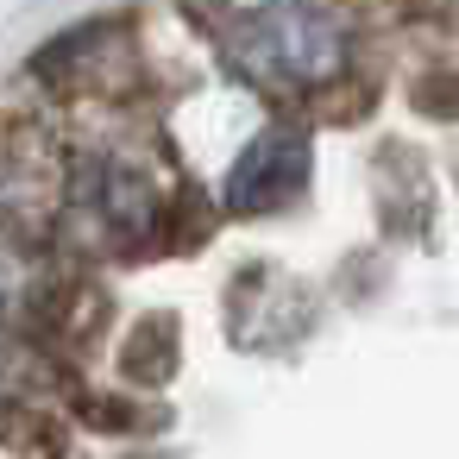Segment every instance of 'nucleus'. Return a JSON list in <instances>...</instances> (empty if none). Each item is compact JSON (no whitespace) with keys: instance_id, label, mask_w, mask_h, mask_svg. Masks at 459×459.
I'll list each match as a JSON object with an SVG mask.
<instances>
[{"instance_id":"2","label":"nucleus","mask_w":459,"mask_h":459,"mask_svg":"<svg viewBox=\"0 0 459 459\" xmlns=\"http://www.w3.org/2000/svg\"><path fill=\"white\" fill-rule=\"evenodd\" d=\"M51 208L82 252H139L164 227L170 183L152 164V152L126 139H89L64 158Z\"/></svg>"},{"instance_id":"3","label":"nucleus","mask_w":459,"mask_h":459,"mask_svg":"<svg viewBox=\"0 0 459 459\" xmlns=\"http://www.w3.org/2000/svg\"><path fill=\"white\" fill-rule=\"evenodd\" d=\"M308 170H315V145H308V133L290 126V120H277V126L252 133L246 152L227 164L221 202H227V214H246V221L283 214L290 202H302Z\"/></svg>"},{"instance_id":"4","label":"nucleus","mask_w":459,"mask_h":459,"mask_svg":"<svg viewBox=\"0 0 459 459\" xmlns=\"http://www.w3.org/2000/svg\"><path fill=\"white\" fill-rule=\"evenodd\" d=\"M45 296V258L39 246H26V233L13 221H0V333L20 327Z\"/></svg>"},{"instance_id":"1","label":"nucleus","mask_w":459,"mask_h":459,"mask_svg":"<svg viewBox=\"0 0 459 459\" xmlns=\"http://www.w3.org/2000/svg\"><path fill=\"white\" fill-rule=\"evenodd\" d=\"M227 70L271 101H321L346 89L359 32L340 0H233L214 20Z\"/></svg>"}]
</instances>
